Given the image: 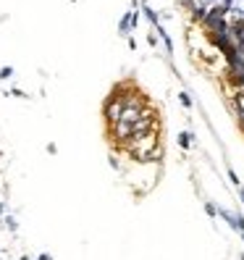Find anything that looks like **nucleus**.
<instances>
[{
	"label": "nucleus",
	"mask_w": 244,
	"mask_h": 260,
	"mask_svg": "<svg viewBox=\"0 0 244 260\" xmlns=\"http://www.w3.org/2000/svg\"><path fill=\"white\" fill-rule=\"evenodd\" d=\"M194 3H197V18L194 21H202L205 13H208L213 5H221V3H226V0H194Z\"/></svg>",
	"instance_id": "1"
},
{
	"label": "nucleus",
	"mask_w": 244,
	"mask_h": 260,
	"mask_svg": "<svg viewBox=\"0 0 244 260\" xmlns=\"http://www.w3.org/2000/svg\"><path fill=\"white\" fill-rule=\"evenodd\" d=\"M155 34L163 40V45H165V55L171 58V55H173V40H171V34H168V29H165L163 24H158V26H155Z\"/></svg>",
	"instance_id": "2"
},
{
	"label": "nucleus",
	"mask_w": 244,
	"mask_h": 260,
	"mask_svg": "<svg viewBox=\"0 0 244 260\" xmlns=\"http://www.w3.org/2000/svg\"><path fill=\"white\" fill-rule=\"evenodd\" d=\"M223 5L229 8L231 18H244V0H226Z\"/></svg>",
	"instance_id": "3"
},
{
	"label": "nucleus",
	"mask_w": 244,
	"mask_h": 260,
	"mask_svg": "<svg viewBox=\"0 0 244 260\" xmlns=\"http://www.w3.org/2000/svg\"><path fill=\"white\" fill-rule=\"evenodd\" d=\"M176 142H179V147H181L184 153H189V150H192V145H194V134L184 129V132H179V137H176Z\"/></svg>",
	"instance_id": "4"
},
{
	"label": "nucleus",
	"mask_w": 244,
	"mask_h": 260,
	"mask_svg": "<svg viewBox=\"0 0 244 260\" xmlns=\"http://www.w3.org/2000/svg\"><path fill=\"white\" fill-rule=\"evenodd\" d=\"M142 13H145V18H147V21L153 24V29H155L158 24H161V16H158V11H155L153 5H147V0H142Z\"/></svg>",
	"instance_id": "5"
},
{
	"label": "nucleus",
	"mask_w": 244,
	"mask_h": 260,
	"mask_svg": "<svg viewBox=\"0 0 244 260\" xmlns=\"http://www.w3.org/2000/svg\"><path fill=\"white\" fill-rule=\"evenodd\" d=\"M131 32H134V29H131V11H126L124 16H121V21H118V34L129 37Z\"/></svg>",
	"instance_id": "6"
},
{
	"label": "nucleus",
	"mask_w": 244,
	"mask_h": 260,
	"mask_svg": "<svg viewBox=\"0 0 244 260\" xmlns=\"http://www.w3.org/2000/svg\"><path fill=\"white\" fill-rule=\"evenodd\" d=\"M202 208H205V213H208V218H210V221L218 218V205H215L213 200H205V202H202Z\"/></svg>",
	"instance_id": "7"
},
{
	"label": "nucleus",
	"mask_w": 244,
	"mask_h": 260,
	"mask_svg": "<svg viewBox=\"0 0 244 260\" xmlns=\"http://www.w3.org/2000/svg\"><path fill=\"white\" fill-rule=\"evenodd\" d=\"M179 103H181L186 110H192V108H194V100H192V95H189L186 89H181V92H179Z\"/></svg>",
	"instance_id": "8"
},
{
	"label": "nucleus",
	"mask_w": 244,
	"mask_h": 260,
	"mask_svg": "<svg viewBox=\"0 0 244 260\" xmlns=\"http://www.w3.org/2000/svg\"><path fill=\"white\" fill-rule=\"evenodd\" d=\"M226 176H229V181H231V184H234V187H237V189L242 187V179H239V173L234 171V166H226Z\"/></svg>",
	"instance_id": "9"
},
{
	"label": "nucleus",
	"mask_w": 244,
	"mask_h": 260,
	"mask_svg": "<svg viewBox=\"0 0 244 260\" xmlns=\"http://www.w3.org/2000/svg\"><path fill=\"white\" fill-rule=\"evenodd\" d=\"M3 224H5V229L11 231V234H16V231H18V221H16V216H11V213L3 218Z\"/></svg>",
	"instance_id": "10"
},
{
	"label": "nucleus",
	"mask_w": 244,
	"mask_h": 260,
	"mask_svg": "<svg viewBox=\"0 0 244 260\" xmlns=\"http://www.w3.org/2000/svg\"><path fill=\"white\" fill-rule=\"evenodd\" d=\"M13 66H3V69H0V82H8V79H11L13 77Z\"/></svg>",
	"instance_id": "11"
},
{
	"label": "nucleus",
	"mask_w": 244,
	"mask_h": 260,
	"mask_svg": "<svg viewBox=\"0 0 244 260\" xmlns=\"http://www.w3.org/2000/svg\"><path fill=\"white\" fill-rule=\"evenodd\" d=\"M5 95H13V97H18V100H29V95H26L24 89H18V87H13L11 92H5Z\"/></svg>",
	"instance_id": "12"
},
{
	"label": "nucleus",
	"mask_w": 244,
	"mask_h": 260,
	"mask_svg": "<svg viewBox=\"0 0 244 260\" xmlns=\"http://www.w3.org/2000/svg\"><path fill=\"white\" fill-rule=\"evenodd\" d=\"M108 163H110V169H113V171H121V163L116 161V155H110V158H108Z\"/></svg>",
	"instance_id": "13"
},
{
	"label": "nucleus",
	"mask_w": 244,
	"mask_h": 260,
	"mask_svg": "<svg viewBox=\"0 0 244 260\" xmlns=\"http://www.w3.org/2000/svg\"><path fill=\"white\" fill-rule=\"evenodd\" d=\"M45 150H48V153H50V155H55V153H58V147H55V145H53V142H48V147H45Z\"/></svg>",
	"instance_id": "14"
},
{
	"label": "nucleus",
	"mask_w": 244,
	"mask_h": 260,
	"mask_svg": "<svg viewBox=\"0 0 244 260\" xmlns=\"http://www.w3.org/2000/svg\"><path fill=\"white\" fill-rule=\"evenodd\" d=\"M37 260H53V255L50 253H40V255H37Z\"/></svg>",
	"instance_id": "15"
},
{
	"label": "nucleus",
	"mask_w": 244,
	"mask_h": 260,
	"mask_svg": "<svg viewBox=\"0 0 244 260\" xmlns=\"http://www.w3.org/2000/svg\"><path fill=\"white\" fill-rule=\"evenodd\" d=\"M0 213H5V202H0Z\"/></svg>",
	"instance_id": "16"
},
{
	"label": "nucleus",
	"mask_w": 244,
	"mask_h": 260,
	"mask_svg": "<svg viewBox=\"0 0 244 260\" xmlns=\"http://www.w3.org/2000/svg\"><path fill=\"white\" fill-rule=\"evenodd\" d=\"M18 260H29V255H21V258H18Z\"/></svg>",
	"instance_id": "17"
},
{
	"label": "nucleus",
	"mask_w": 244,
	"mask_h": 260,
	"mask_svg": "<svg viewBox=\"0 0 244 260\" xmlns=\"http://www.w3.org/2000/svg\"><path fill=\"white\" fill-rule=\"evenodd\" d=\"M239 260H244V250H242V253H239Z\"/></svg>",
	"instance_id": "18"
},
{
	"label": "nucleus",
	"mask_w": 244,
	"mask_h": 260,
	"mask_svg": "<svg viewBox=\"0 0 244 260\" xmlns=\"http://www.w3.org/2000/svg\"><path fill=\"white\" fill-rule=\"evenodd\" d=\"M71 3H77V0H71Z\"/></svg>",
	"instance_id": "19"
}]
</instances>
